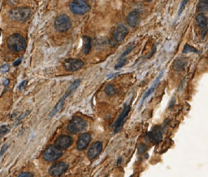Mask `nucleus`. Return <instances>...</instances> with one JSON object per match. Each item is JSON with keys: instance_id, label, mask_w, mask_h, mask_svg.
I'll return each instance as SVG.
<instances>
[{"instance_id": "obj_27", "label": "nucleus", "mask_w": 208, "mask_h": 177, "mask_svg": "<svg viewBox=\"0 0 208 177\" xmlns=\"http://www.w3.org/2000/svg\"><path fill=\"white\" fill-rule=\"evenodd\" d=\"M189 2V0H182V2H181V7H180V9H179V15H181V13L182 12L183 9L185 8V5L187 4V2Z\"/></svg>"}, {"instance_id": "obj_33", "label": "nucleus", "mask_w": 208, "mask_h": 177, "mask_svg": "<svg viewBox=\"0 0 208 177\" xmlns=\"http://www.w3.org/2000/svg\"><path fill=\"white\" fill-rule=\"evenodd\" d=\"M7 147H8V146H7V145H6V146H5L4 147L2 148V150H1V152H0V155H2V154H3V153H4L5 150H6L7 149Z\"/></svg>"}, {"instance_id": "obj_2", "label": "nucleus", "mask_w": 208, "mask_h": 177, "mask_svg": "<svg viewBox=\"0 0 208 177\" xmlns=\"http://www.w3.org/2000/svg\"><path fill=\"white\" fill-rule=\"evenodd\" d=\"M80 83H81V80H79V79H78V80H76L75 81H73V82L72 83V84L69 86V88H67V90L65 93V94L63 95V97H62V98H61L59 101V102L56 104L55 108H54V109H53L51 111V113L49 114V117H51H51L55 116L57 113H59V112L61 110H62V108L63 107L64 102H65L66 98H67L69 95H71L72 93H73L74 92L76 91L77 87L80 85Z\"/></svg>"}, {"instance_id": "obj_34", "label": "nucleus", "mask_w": 208, "mask_h": 177, "mask_svg": "<svg viewBox=\"0 0 208 177\" xmlns=\"http://www.w3.org/2000/svg\"><path fill=\"white\" fill-rule=\"evenodd\" d=\"M9 84V80H6L4 81V82H3V84H4V86H7V84Z\"/></svg>"}, {"instance_id": "obj_32", "label": "nucleus", "mask_w": 208, "mask_h": 177, "mask_svg": "<svg viewBox=\"0 0 208 177\" xmlns=\"http://www.w3.org/2000/svg\"><path fill=\"white\" fill-rule=\"evenodd\" d=\"M21 63V59H18L16 61H15L14 63H13V66H14V67H16V66L20 65Z\"/></svg>"}, {"instance_id": "obj_6", "label": "nucleus", "mask_w": 208, "mask_h": 177, "mask_svg": "<svg viewBox=\"0 0 208 177\" xmlns=\"http://www.w3.org/2000/svg\"><path fill=\"white\" fill-rule=\"evenodd\" d=\"M54 25L57 31L62 32V33L67 32L72 27L71 20L67 15H64V14L59 15L55 19Z\"/></svg>"}, {"instance_id": "obj_29", "label": "nucleus", "mask_w": 208, "mask_h": 177, "mask_svg": "<svg viewBox=\"0 0 208 177\" xmlns=\"http://www.w3.org/2000/svg\"><path fill=\"white\" fill-rule=\"evenodd\" d=\"M10 67H9L8 64H3V65L0 68V71L2 72H7L9 70Z\"/></svg>"}, {"instance_id": "obj_13", "label": "nucleus", "mask_w": 208, "mask_h": 177, "mask_svg": "<svg viewBox=\"0 0 208 177\" xmlns=\"http://www.w3.org/2000/svg\"><path fill=\"white\" fill-rule=\"evenodd\" d=\"M130 110H131L130 106L125 105L124 110H123V111L121 112V114L120 115V116H119V118H118L117 120L116 121V123L114 124V127H115L114 132L116 133H117L118 131H120V129L123 127V125H124V121H125V119H126V117L128 116V113L130 111Z\"/></svg>"}, {"instance_id": "obj_26", "label": "nucleus", "mask_w": 208, "mask_h": 177, "mask_svg": "<svg viewBox=\"0 0 208 177\" xmlns=\"http://www.w3.org/2000/svg\"><path fill=\"white\" fill-rule=\"evenodd\" d=\"M133 47H134V45H133V46H129V47H128V48H127L126 51H124V52L123 53V54H122L121 55H120V59H121V58H125V57H126V55H128V54H129V53H130L131 51H132V49H133Z\"/></svg>"}, {"instance_id": "obj_37", "label": "nucleus", "mask_w": 208, "mask_h": 177, "mask_svg": "<svg viewBox=\"0 0 208 177\" xmlns=\"http://www.w3.org/2000/svg\"><path fill=\"white\" fill-rule=\"evenodd\" d=\"M87 1H91V0H87Z\"/></svg>"}, {"instance_id": "obj_8", "label": "nucleus", "mask_w": 208, "mask_h": 177, "mask_svg": "<svg viewBox=\"0 0 208 177\" xmlns=\"http://www.w3.org/2000/svg\"><path fill=\"white\" fill-rule=\"evenodd\" d=\"M85 63L78 59H67L63 62V67L67 72H76L84 66Z\"/></svg>"}, {"instance_id": "obj_19", "label": "nucleus", "mask_w": 208, "mask_h": 177, "mask_svg": "<svg viewBox=\"0 0 208 177\" xmlns=\"http://www.w3.org/2000/svg\"><path fill=\"white\" fill-rule=\"evenodd\" d=\"M162 72H161V74H160L159 76H158V78H157V81H155V84H154L153 86L151 87V88H149V89H148L147 91H146V93H145V94H144V96H143V98H142V99H141V104H140V107H141V105H142V103L143 102H144V101H145L146 99L148 97H149L150 95L152 93H153L154 91H155V88L156 87H157V85H158V84H159V79H160V77H161V76H162Z\"/></svg>"}, {"instance_id": "obj_3", "label": "nucleus", "mask_w": 208, "mask_h": 177, "mask_svg": "<svg viewBox=\"0 0 208 177\" xmlns=\"http://www.w3.org/2000/svg\"><path fill=\"white\" fill-rule=\"evenodd\" d=\"M31 9L30 7H17L9 11V17L13 21L25 22L30 18Z\"/></svg>"}, {"instance_id": "obj_18", "label": "nucleus", "mask_w": 208, "mask_h": 177, "mask_svg": "<svg viewBox=\"0 0 208 177\" xmlns=\"http://www.w3.org/2000/svg\"><path fill=\"white\" fill-rule=\"evenodd\" d=\"M91 49V39L88 36L83 37V46H82V53L84 55H88Z\"/></svg>"}, {"instance_id": "obj_14", "label": "nucleus", "mask_w": 208, "mask_h": 177, "mask_svg": "<svg viewBox=\"0 0 208 177\" xmlns=\"http://www.w3.org/2000/svg\"><path fill=\"white\" fill-rule=\"evenodd\" d=\"M91 141V135L90 133H83L79 137L76 143V148L78 150H83L88 146Z\"/></svg>"}, {"instance_id": "obj_22", "label": "nucleus", "mask_w": 208, "mask_h": 177, "mask_svg": "<svg viewBox=\"0 0 208 177\" xmlns=\"http://www.w3.org/2000/svg\"><path fill=\"white\" fill-rule=\"evenodd\" d=\"M105 93L108 96H113V95H115L116 93V89L114 85H112V84H108L105 88Z\"/></svg>"}, {"instance_id": "obj_20", "label": "nucleus", "mask_w": 208, "mask_h": 177, "mask_svg": "<svg viewBox=\"0 0 208 177\" xmlns=\"http://www.w3.org/2000/svg\"><path fill=\"white\" fill-rule=\"evenodd\" d=\"M186 62L184 59H177L174 63V68L177 71H181V69L184 68V66L185 65Z\"/></svg>"}, {"instance_id": "obj_36", "label": "nucleus", "mask_w": 208, "mask_h": 177, "mask_svg": "<svg viewBox=\"0 0 208 177\" xmlns=\"http://www.w3.org/2000/svg\"><path fill=\"white\" fill-rule=\"evenodd\" d=\"M146 2H150V1H152V0H146Z\"/></svg>"}, {"instance_id": "obj_17", "label": "nucleus", "mask_w": 208, "mask_h": 177, "mask_svg": "<svg viewBox=\"0 0 208 177\" xmlns=\"http://www.w3.org/2000/svg\"><path fill=\"white\" fill-rule=\"evenodd\" d=\"M196 21H197L198 26L201 28L202 32L203 33L202 37H204L206 35V31H207V20H206V17L204 16V14L200 13L196 16Z\"/></svg>"}, {"instance_id": "obj_28", "label": "nucleus", "mask_w": 208, "mask_h": 177, "mask_svg": "<svg viewBox=\"0 0 208 177\" xmlns=\"http://www.w3.org/2000/svg\"><path fill=\"white\" fill-rule=\"evenodd\" d=\"M17 177H34V175L30 172H22L19 174Z\"/></svg>"}, {"instance_id": "obj_9", "label": "nucleus", "mask_w": 208, "mask_h": 177, "mask_svg": "<svg viewBox=\"0 0 208 177\" xmlns=\"http://www.w3.org/2000/svg\"><path fill=\"white\" fill-rule=\"evenodd\" d=\"M68 168V164L66 162H56L55 164H53L50 169H49V173L50 175L54 177H59L61 175H63Z\"/></svg>"}, {"instance_id": "obj_7", "label": "nucleus", "mask_w": 208, "mask_h": 177, "mask_svg": "<svg viewBox=\"0 0 208 177\" xmlns=\"http://www.w3.org/2000/svg\"><path fill=\"white\" fill-rule=\"evenodd\" d=\"M62 154H63L62 150H59L55 146H50L44 151L43 158L47 162H55L62 156Z\"/></svg>"}, {"instance_id": "obj_4", "label": "nucleus", "mask_w": 208, "mask_h": 177, "mask_svg": "<svg viewBox=\"0 0 208 177\" xmlns=\"http://www.w3.org/2000/svg\"><path fill=\"white\" fill-rule=\"evenodd\" d=\"M88 125L87 122L79 116H75L72 119V120L67 125V131L68 133H72V134H76V133H81L86 130Z\"/></svg>"}, {"instance_id": "obj_16", "label": "nucleus", "mask_w": 208, "mask_h": 177, "mask_svg": "<svg viewBox=\"0 0 208 177\" xmlns=\"http://www.w3.org/2000/svg\"><path fill=\"white\" fill-rule=\"evenodd\" d=\"M127 24L130 27L134 28L137 25L140 21V14L137 11H133L128 15L126 18Z\"/></svg>"}, {"instance_id": "obj_15", "label": "nucleus", "mask_w": 208, "mask_h": 177, "mask_svg": "<svg viewBox=\"0 0 208 177\" xmlns=\"http://www.w3.org/2000/svg\"><path fill=\"white\" fill-rule=\"evenodd\" d=\"M102 149H103V143L100 141H97V142L93 144L92 146L90 148V150H88V153H87V155L90 159H94L98 155H99V154L102 151Z\"/></svg>"}, {"instance_id": "obj_10", "label": "nucleus", "mask_w": 208, "mask_h": 177, "mask_svg": "<svg viewBox=\"0 0 208 177\" xmlns=\"http://www.w3.org/2000/svg\"><path fill=\"white\" fill-rule=\"evenodd\" d=\"M128 34V30L126 26L120 24L116 27L115 30L113 32V39L116 42H121L124 40V38Z\"/></svg>"}, {"instance_id": "obj_1", "label": "nucleus", "mask_w": 208, "mask_h": 177, "mask_svg": "<svg viewBox=\"0 0 208 177\" xmlns=\"http://www.w3.org/2000/svg\"><path fill=\"white\" fill-rule=\"evenodd\" d=\"M7 47L11 51L14 52H20L24 51L26 47L25 39L21 34H15L9 37L7 40Z\"/></svg>"}, {"instance_id": "obj_31", "label": "nucleus", "mask_w": 208, "mask_h": 177, "mask_svg": "<svg viewBox=\"0 0 208 177\" xmlns=\"http://www.w3.org/2000/svg\"><path fill=\"white\" fill-rule=\"evenodd\" d=\"M27 82H28L27 80H24L23 82H22L21 84H20L19 88H20V89H21V90H22V89H23V88H25V85H26Z\"/></svg>"}, {"instance_id": "obj_30", "label": "nucleus", "mask_w": 208, "mask_h": 177, "mask_svg": "<svg viewBox=\"0 0 208 177\" xmlns=\"http://www.w3.org/2000/svg\"><path fill=\"white\" fill-rule=\"evenodd\" d=\"M146 150V146H145V145H140V146H139V153H142V152H144L145 150Z\"/></svg>"}, {"instance_id": "obj_12", "label": "nucleus", "mask_w": 208, "mask_h": 177, "mask_svg": "<svg viewBox=\"0 0 208 177\" xmlns=\"http://www.w3.org/2000/svg\"><path fill=\"white\" fill-rule=\"evenodd\" d=\"M163 137V130L159 126L154 128L146 135V139L152 143H159Z\"/></svg>"}, {"instance_id": "obj_11", "label": "nucleus", "mask_w": 208, "mask_h": 177, "mask_svg": "<svg viewBox=\"0 0 208 177\" xmlns=\"http://www.w3.org/2000/svg\"><path fill=\"white\" fill-rule=\"evenodd\" d=\"M72 137L67 135H60L56 138L55 141L54 146L59 150H66L72 146Z\"/></svg>"}, {"instance_id": "obj_25", "label": "nucleus", "mask_w": 208, "mask_h": 177, "mask_svg": "<svg viewBox=\"0 0 208 177\" xmlns=\"http://www.w3.org/2000/svg\"><path fill=\"white\" fill-rule=\"evenodd\" d=\"M189 52H197V50L195 48H193V47L189 46V45H185V48L183 50V53H189Z\"/></svg>"}, {"instance_id": "obj_24", "label": "nucleus", "mask_w": 208, "mask_h": 177, "mask_svg": "<svg viewBox=\"0 0 208 177\" xmlns=\"http://www.w3.org/2000/svg\"><path fill=\"white\" fill-rule=\"evenodd\" d=\"M127 61V58H121V59H119V61H118V63H116V67H115V69H120V68H121L125 64V63H126Z\"/></svg>"}, {"instance_id": "obj_23", "label": "nucleus", "mask_w": 208, "mask_h": 177, "mask_svg": "<svg viewBox=\"0 0 208 177\" xmlns=\"http://www.w3.org/2000/svg\"><path fill=\"white\" fill-rule=\"evenodd\" d=\"M11 130V128L8 126V125H4V126H2L0 128V137H3L7 134V133H8Z\"/></svg>"}, {"instance_id": "obj_5", "label": "nucleus", "mask_w": 208, "mask_h": 177, "mask_svg": "<svg viewBox=\"0 0 208 177\" xmlns=\"http://www.w3.org/2000/svg\"><path fill=\"white\" fill-rule=\"evenodd\" d=\"M69 8L75 15H85L88 12L90 7V5L84 0H73L70 2Z\"/></svg>"}, {"instance_id": "obj_21", "label": "nucleus", "mask_w": 208, "mask_h": 177, "mask_svg": "<svg viewBox=\"0 0 208 177\" xmlns=\"http://www.w3.org/2000/svg\"><path fill=\"white\" fill-rule=\"evenodd\" d=\"M208 8L207 0H200L198 5V9L200 11H206Z\"/></svg>"}, {"instance_id": "obj_35", "label": "nucleus", "mask_w": 208, "mask_h": 177, "mask_svg": "<svg viewBox=\"0 0 208 177\" xmlns=\"http://www.w3.org/2000/svg\"><path fill=\"white\" fill-rule=\"evenodd\" d=\"M120 162H121V158H119V160H118V162H117V164L119 165L120 163Z\"/></svg>"}]
</instances>
